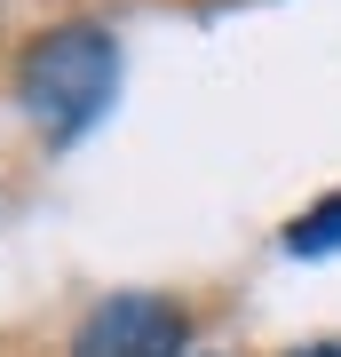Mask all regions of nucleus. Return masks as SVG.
<instances>
[{
    "label": "nucleus",
    "instance_id": "20e7f679",
    "mask_svg": "<svg viewBox=\"0 0 341 357\" xmlns=\"http://www.w3.org/2000/svg\"><path fill=\"white\" fill-rule=\"evenodd\" d=\"M294 357H341V342H317V349H294Z\"/></svg>",
    "mask_w": 341,
    "mask_h": 357
},
{
    "label": "nucleus",
    "instance_id": "f03ea898",
    "mask_svg": "<svg viewBox=\"0 0 341 357\" xmlns=\"http://www.w3.org/2000/svg\"><path fill=\"white\" fill-rule=\"evenodd\" d=\"M183 342H190L183 302H167V294H112V302H96L79 318L72 357H175Z\"/></svg>",
    "mask_w": 341,
    "mask_h": 357
},
{
    "label": "nucleus",
    "instance_id": "f257e3e1",
    "mask_svg": "<svg viewBox=\"0 0 341 357\" xmlns=\"http://www.w3.org/2000/svg\"><path fill=\"white\" fill-rule=\"evenodd\" d=\"M112 79H119V48H112L103 24H56L16 64V88H24L32 119H48L56 135L88 128L103 103H112Z\"/></svg>",
    "mask_w": 341,
    "mask_h": 357
},
{
    "label": "nucleus",
    "instance_id": "7ed1b4c3",
    "mask_svg": "<svg viewBox=\"0 0 341 357\" xmlns=\"http://www.w3.org/2000/svg\"><path fill=\"white\" fill-rule=\"evenodd\" d=\"M286 246H294V255H341V191H333V199H317L310 215L286 230Z\"/></svg>",
    "mask_w": 341,
    "mask_h": 357
}]
</instances>
